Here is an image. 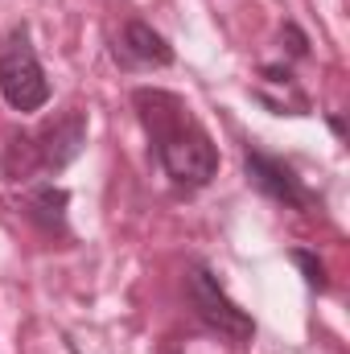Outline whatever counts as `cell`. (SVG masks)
Here are the masks:
<instances>
[{
	"label": "cell",
	"mask_w": 350,
	"mask_h": 354,
	"mask_svg": "<svg viewBox=\"0 0 350 354\" xmlns=\"http://www.w3.org/2000/svg\"><path fill=\"white\" fill-rule=\"evenodd\" d=\"M140 124L153 140V153L161 161V169L174 177L177 185L202 189L219 174V149L210 140V132L198 124V115L190 111V103L161 87H140L132 95Z\"/></svg>",
	"instance_id": "obj_1"
},
{
	"label": "cell",
	"mask_w": 350,
	"mask_h": 354,
	"mask_svg": "<svg viewBox=\"0 0 350 354\" xmlns=\"http://www.w3.org/2000/svg\"><path fill=\"white\" fill-rule=\"evenodd\" d=\"M0 95L12 111L29 115L50 103V79L37 62V50L29 46L25 29H12L4 50H0Z\"/></svg>",
	"instance_id": "obj_2"
},
{
	"label": "cell",
	"mask_w": 350,
	"mask_h": 354,
	"mask_svg": "<svg viewBox=\"0 0 350 354\" xmlns=\"http://www.w3.org/2000/svg\"><path fill=\"white\" fill-rule=\"evenodd\" d=\"M185 292H190V305L198 309V317L219 330L223 338H235V342H248L256 334V322L227 297V288L219 284V276H210V268L194 264L185 272Z\"/></svg>",
	"instance_id": "obj_3"
},
{
	"label": "cell",
	"mask_w": 350,
	"mask_h": 354,
	"mask_svg": "<svg viewBox=\"0 0 350 354\" xmlns=\"http://www.w3.org/2000/svg\"><path fill=\"white\" fill-rule=\"evenodd\" d=\"M243 177H248L252 189H260L264 198H272L280 206H293V210H309L313 206V194L301 185V177L293 174L280 157L264 153L256 145L243 149Z\"/></svg>",
	"instance_id": "obj_4"
},
{
	"label": "cell",
	"mask_w": 350,
	"mask_h": 354,
	"mask_svg": "<svg viewBox=\"0 0 350 354\" xmlns=\"http://www.w3.org/2000/svg\"><path fill=\"white\" fill-rule=\"evenodd\" d=\"M29 149L37 153V165L50 169V174H62L71 161H79V153L87 149V115L79 107H71L66 115H58L54 124H46Z\"/></svg>",
	"instance_id": "obj_5"
},
{
	"label": "cell",
	"mask_w": 350,
	"mask_h": 354,
	"mask_svg": "<svg viewBox=\"0 0 350 354\" xmlns=\"http://www.w3.org/2000/svg\"><path fill=\"white\" fill-rule=\"evenodd\" d=\"M111 54H116V62L128 66V71H153V66L165 71V66L177 62L174 46H169L149 21H140V17L124 21V29H120V37H116V46H111Z\"/></svg>",
	"instance_id": "obj_6"
},
{
	"label": "cell",
	"mask_w": 350,
	"mask_h": 354,
	"mask_svg": "<svg viewBox=\"0 0 350 354\" xmlns=\"http://www.w3.org/2000/svg\"><path fill=\"white\" fill-rule=\"evenodd\" d=\"M66 202H71V194H66L62 185H37V189L25 198V210H29V218L42 223L46 231H62V227H66Z\"/></svg>",
	"instance_id": "obj_7"
},
{
	"label": "cell",
	"mask_w": 350,
	"mask_h": 354,
	"mask_svg": "<svg viewBox=\"0 0 350 354\" xmlns=\"http://www.w3.org/2000/svg\"><path fill=\"white\" fill-rule=\"evenodd\" d=\"M288 260H293V264L301 268V276H305V284H309L313 292H326V288H330L326 264H322V260H317L313 252H305V248H293V252H288Z\"/></svg>",
	"instance_id": "obj_8"
},
{
	"label": "cell",
	"mask_w": 350,
	"mask_h": 354,
	"mask_svg": "<svg viewBox=\"0 0 350 354\" xmlns=\"http://www.w3.org/2000/svg\"><path fill=\"white\" fill-rule=\"evenodd\" d=\"M280 41H288V54H293V58H305V54H309V41H305V33H301L293 21H284V29H280Z\"/></svg>",
	"instance_id": "obj_9"
},
{
	"label": "cell",
	"mask_w": 350,
	"mask_h": 354,
	"mask_svg": "<svg viewBox=\"0 0 350 354\" xmlns=\"http://www.w3.org/2000/svg\"><path fill=\"white\" fill-rule=\"evenodd\" d=\"M330 128H334L338 136H347V124H342V115H330Z\"/></svg>",
	"instance_id": "obj_10"
}]
</instances>
